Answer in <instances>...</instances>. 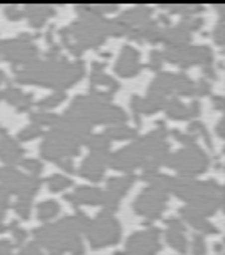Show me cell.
Wrapping results in <instances>:
<instances>
[{"label":"cell","instance_id":"obj_2","mask_svg":"<svg viewBox=\"0 0 225 255\" xmlns=\"http://www.w3.org/2000/svg\"><path fill=\"white\" fill-rule=\"evenodd\" d=\"M68 116L80 117V119L91 123H124L126 116L121 108L113 107L112 103L105 100H100L96 96H89V98H77L73 101L71 108L66 112Z\"/></svg>","mask_w":225,"mask_h":255},{"label":"cell","instance_id":"obj_19","mask_svg":"<svg viewBox=\"0 0 225 255\" xmlns=\"http://www.w3.org/2000/svg\"><path fill=\"white\" fill-rule=\"evenodd\" d=\"M163 108H165V112L169 114V117H172V119H188V117H190L188 116V108H186L179 100L165 101Z\"/></svg>","mask_w":225,"mask_h":255},{"label":"cell","instance_id":"obj_18","mask_svg":"<svg viewBox=\"0 0 225 255\" xmlns=\"http://www.w3.org/2000/svg\"><path fill=\"white\" fill-rule=\"evenodd\" d=\"M27 12H28V18H30V23L34 27H41L44 23V20L53 14V9L50 5H28Z\"/></svg>","mask_w":225,"mask_h":255},{"label":"cell","instance_id":"obj_34","mask_svg":"<svg viewBox=\"0 0 225 255\" xmlns=\"http://www.w3.org/2000/svg\"><path fill=\"white\" fill-rule=\"evenodd\" d=\"M209 91H211V85H209L206 80H201V82L195 85V94H199V96L209 94Z\"/></svg>","mask_w":225,"mask_h":255},{"label":"cell","instance_id":"obj_13","mask_svg":"<svg viewBox=\"0 0 225 255\" xmlns=\"http://www.w3.org/2000/svg\"><path fill=\"white\" fill-rule=\"evenodd\" d=\"M66 199L73 204H103L105 200V193L100 190V188L94 186H80L77 190L69 193Z\"/></svg>","mask_w":225,"mask_h":255},{"label":"cell","instance_id":"obj_30","mask_svg":"<svg viewBox=\"0 0 225 255\" xmlns=\"http://www.w3.org/2000/svg\"><path fill=\"white\" fill-rule=\"evenodd\" d=\"M41 133V129H39V126H28L27 129H23V131L18 135V138L20 140H28V138H34V136H37Z\"/></svg>","mask_w":225,"mask_h":255},{"label":"cell","instance_id":"obj_25","mask_svg":"<svg viewBox=\"0 0 225 255\" xmlns=\"http://www.w3.org/2000/svg\"><path fill=\"white\" fill-rule=\"evenodd\" d=\"M62 100H64V92H55V94H52L50 98H46L44 101H41L39 107L41 108H52V107H57V105H61Z\"/></svg>","mask_w":225,"mask_h":255},{"label":"cell","instance_id":"obj_38","mask_svg":"<svg viewBox=\"0 0 225 255\" xmlns=\"http://www.w3.org/2000/svg\"><path fill=\"white\" fill-rule=\"evenodd\" d=\"M222 128H224V121H220V124H218V133L224 135V129H222Z\"/></svg>","mask_w":225,"mask_h":255},{"label":"cell","instance_id":"obj_7","mask_svg":"<svg viewBox=\"0 0 225 255\" xmlns=\"http://www.w3.org/2000/svg\"><path fill=\"white\" fill-rule=\"evenodd\" d=\"M165 206H167V193L156 190V188L149 186L142 191L138 199L135 200L133 207L138 215H144L147 218H158L163 213Z\"/></svg>","mask_w":225,"mask_h":255},{"label":"cell","instance_id":"obj_15","mask_svg":"<svg viewBox=\"0 0 225 255\" xmlns=\"http://www.w3.org/2000/svg\"><path fill=\"white\" fill-rule=\"evenodd\" d=\"M179 213H181V216L192 225V227L199 229V231H202V232H217V229H215L213 225L206 220V216L202 215L201 211H197L195 207L186 206V207H183Z\"/></svg>","mask_w":225,"mask_h":255},{"label":"cell","instance_id":"obj_3","mask_svg":"<svg viewBox=\"0 0 225 255\" xmlns=\"http://www.w3.org/2000/svg\"><path fill=\"white\" fill-rule=\"evenodd\" d=\"M87 236L94 248L107 247V245H113L119 239L121 227H119V222L113 218L112 213L101 211L94 222L89 223Z\"/></svg>","mask_w":225,"mask_h":255},{"label":"cell","instance_id":"obj_37","mask_svg":"<svg viewBox=\"0 0 225 255\" xmlns=\"http://www.w3.org/2000/svg\"><path fill=\"white\" fill-rule=\"evenodd\" d=\"M215 107H218V108L224 107V103H222V98H215Z\"/></svg>","mask_w":225,"mask_h":255},{"label":"cell","instance_id":"obj_5","mask_svg":"<svg viewBox=\"0 0 225 255\" xmlns=\"http://www.w3.org/2000/svg\"><path fill=\"white\" fill-rule=\"evenodd\" d=\"M41 154L46 159H55V161L69 159L71 156L78 154V143L71 136L52 129L44 136V142L41 145Z\"/></svg>","mask_w":225,"mask_h":255},{"label":"cell","instance_id":"obj_21","mask_svg":"<svg viewBox=\"0 0 225 255\" xmlns=\"http://www.w3.org/2000/svg\"><path fill=\"white\" fill-rule=\"evenodd\" d=\"M87 145L93 149V152H107L110 147V140L105 135H94V136H87Z\"/></svg>","mask_w":225,"mask_h":255},{"label":"cell","instance_id":"obj_26","mask_svg":"<svg viewBox=\"0 0 225 255\" xmlns=\"http://www.w3.org/2000/svg\"><path fill=\"white\" fill-rule=\"evenodd\" d=\"M16 211L20 213L21 218H28V213H30V199L20 197L16 202Z\"/></svg>","mask_w":225,"mask_h":255},{"label":"cell","instance_id":"obj_9","mask_svg":"<svg viewBox=\"0 0 225 255\" xmlns=\"http://www.w3.org/2000/svg\"><path fill=\"white\" fill-rule=\"evenodd\" d=\"M160 250V231L158 229H145L133 234L126 245L128 255H153Z\"/></svg>","mask_w":225,"mask_h":255},{"label":"cell","instance_id":"obj_4","mask_svg":"<svg viewBox=\"0 0 225 255\" xmlns=\"http://www.w3.org/2000/svg\"><path fill=\"white\" fill-rule=\"evenodd\" d=\"M165 163L169 165V167L176 168V170H179L181 174L195 175L208 168L209 159L202 149H199L197 145H192V147L183 149V151L176 152V154L167 156Z\"/></svg>","mask_w":225,"mask_h":255},{"label":"cell","instance_id":"obj_12","mask_svg":"<svg viewBox=\"0 0 225 255\" xmlns=\"http://www.w3.org/2000/svg\"><path fill=\"white\" fill-rule=\"evenodd\" d=\"M109 163V156L107 152H93L82 163V175L84 177H89L91 181H100L103 177L105 172V165Z\"/></svg>","mask_w":225,"mask_h":255},{"label":"cell","instance_id":"obj_1","mask_svg":"<svg viewBox=\"0 0 225 255\" xmlns=\"http://www.w3.org/2000/svg\"><path fill=\"white\" fill-rule=\"evenodd\" d=\"M84 76V64L68 62L66 59L32 62L16 71V82L21 84H39L44 87H69Z\"/></svg>","mask_w":225,"mask_h":255},{"label":"cell","instance_id":"obj_11","mask_svg":"<svg viewBox=\"0 0 225 255\" xmlns=\"http://www.w3.org/2000/svg\"><path fill=\"white\" fill-rule=\"evenodd\" d=\"M140 68L142 66H140V59H138V52L133 46L126 44L122 48L121 57H119V60L115 64V71L122 76H133L140 71Z\"/></svg>","mask_w":225,"mask_h":255},{"label":"cell","instance_id":"obj_20","mask_svg":"<svg viewBox=\"0 0 225 255\" xmlns=\"http://www.w3.org/2000/svg\"><path fill=\"white\" fill-rule=\"evenodd\" d=\"M105 136L107 138H129V136H135V129H131V128L124 126V124H113L112 128H109L107 129V133H105Z\"/></svg>","mask_w":225,"mask_h":255},{"label":"cell","instance_id":"obj_22","mask_svg":"<svg viewBox=\"0 0 225 255\" xmlns=\"http://www.w3.org/2000/svg\"><path fill=\"white\" fill-rule=\"evenodd\" d=\"M37 211H39V218L41 220L53 218V216L59 213V204H57L55 200H46V202H41L39 204Z\"/></svg>","mask_w":225,"mask_h":255},{"label":"cell","instance_id":"obj_27","mask_svg":"<svg viewBox=\"0 0 225 255\" xmlns=\"http://www.w3.org/2000/svg\"><path fill=\"white\" fill-rule=\"evenodd\" d=\"M21 165H23V167L27 168V170L30 172L32 175H37L41 172V168H43L41 161H37V159H23V161H21Z\"/></svg>","mask_w":225,"mask_h":255},{"label":"cell","instance_id":"obj_14","mask_svg":"<svg viewBox=\"0 0 225 255\" xmlns=\"http://www.w3.org/2000/svg\"><path fill=\"white\" fill-rule=\"evenodd\" d=\"M169 223V231H167V239H169L170 247H174L177 252H181L185 254L186 252V238H185V227H183V223L179 222L177 218H169L167 220Z\"/></svg>","mask_w":225,"mask_h":255},{"label":"cell","instance_id":"obj_16","mask_svg":"<svg viewBox=\"0 0 225 255\" xmlns=\"http://www.w3.org/2000/svg\"><path fill=\"white\" fill-rule=\"evenodd\" d=\"M21 156H23V149L18 145L16 140L9 138V136H4L0 140V158L4 159L5 163H18Z\"/></svg>","mask_w":225,"mask_h":255},{"label":"cell","instance_id":"obj_35","mask_svg":"<svg viewBox=\"0 0 225 255\" xmlns=\"http://www.w3.org/2000/svg\"><path fill=\"white\" fill-rule=\"evenodd\" d=\"M7 14H9V18H11V20H16V18H20V16H21V11L18 7H14V5H9Z\"/></svg>","mask_w":225,"mask_h":255},{"label":"cell","instance_id":"obj_24","mask_svg":"<svg viewBox=\"0 0 225 255\" xmlns=\"http://www.w3.org/2000/svg\"><path fill=\"white\" fill-rule=\"evenodd\" d=\"M30 119L36 123V126H41V124H53L57 121V117L48 114V112H36V114L30 116Z\"/></svg>","mask_w":225,"mask_h":255},{"label":"cell","instance_id":"obj_6","mask_svg":"<svg viewBox=\"0 0 225 255\" xmlns=\"http://www.w3.org/2000/svg\"><path fill=\"white\" fill-rule=\"evenodd\" d=\"M0 52L4 53V57L7 60H14V62L20 64H32L36 62L37 55V48L32 44L30 37L21 36L18 39L5 41V43L0 44Z\"/></svg>","mask_w":225,"mask_h":255},{"label":"cell","instance_id":"obj_17","mask_svg":"<svg viewBox=\"0 0 225 255\" xmlns=\"http://www.w3.org/2000/svg\"><path fill=\"white\" fill-rule=\"evenodd\" d=\"M2 98H5L9 103L14 105L18 110H27V108L32 105V98L28 94H25V92H21L20 89H16V87H9V89H5V91H2Z\"/></svg>","mask_w":225,"mask_h":255},{"label":"cell","instance_id":"obj_31","mask_svg":"<svg viewBox=\"0 0 225 255\" xmlns=\"http://www.w3.org/2000/svg\"><path fill=\"white\" fill-rule=\"evenodd\" d=\"M174 136H177V140L179 142H183L185 145H188V147H192V145H197L195 143V135H183V133H179V131H174Z\"/></svg>","mask_w":225,"mask_h":255},{"label":"cell","instance_id":"obj_10","mask_svg":"<svg viewBox=\"0 0 225 255\" xmlns=\"http://www.w3.org/2000/svg\"><path fill=\"white\" fill-rule=\"evenodd\" d=\"M135 181L133 175H124V177H113V179L109 181V188L105 191V200H103V206H105V211L113 213L119 206V200L121 197L124 195L128 188L131 186V183Z\"/></svg>","mask_w":225,"mask_h":255},{"label":"cell","instance_id":"obj_33","mask_svg":"<svg viewBox=\"0 0 225 255\" xmlns=\"http://www.w3.org/2000/svg\"><path fill=\"white\" fill-rule=\"evenodd\" d=\"M161 53L160 52H153L151 53V62H149V68L154 69V71H160L161 68Z\"/></svg>","mask_w":225,"mask_h":255},{"label":"cell","instance_id":"obj_29","mask_svg":"<svg viewBox=\"0 0 225 255\" xmlns=\"http://www.w3.org/2000/svg\"><path fill=\"white\" fill-rule=\"evenodd\" d=\"M193 255H206V245L202 236H195L193 238Z\"/></svg>","mask_w":225,"mask_h":255},{"label":"cell","instance_id":"obj_36","mask_svg":"<svg viewBox=\"0 0 225 255\" xmlns=\"http://www.w3.org/2000/svg\"><path fill=\"white\" fill-rule=\"evenodd\" d=\"M218 36V44H222L224 43V25H220V27H218V30L215 32V37Z\"/></svg>","mask_w":225,"mask_h":255},{"label":"cell","instance_id":"obj_23","mask_svg":"<svg viewBox=\"0 0 225 255\" xmlns=\"http://www.w3.org/2000/svg\"><path fill=\"white\" fill-rule=\"evenodd\" d=\"M48 186L52 191L66 190L68 186H71V179H69V177H64V175H61V174H55L48 179Z\"/></svg>","mask_w":225,"mask_h":255},{"label":"cell","instance_id":"obj_28","mask_svg":"<svg viewBox=\"0 0 225 255\" xmlns=\"http://www.w3.org/2000/svg\"><path fill=\"white\" fill-rule=\"evenodd\" d=\"M7 206H9V193H7V190H5V188L0 186V220L4 218Z\"/></svg>","mask_w":225,"mask_h":255},{"label":"cell","instance_id":"obj_8","mask_svg":"<svg viewBox=\"0 0 225 255\" xmlns=\"http://www.w3.org/2000/svg\"><path fill=\"white\" fill-rule=\"evenodd\" d=\"M161 55L167 57L169 62L179 64L181 68L192 66V64H209L213 60V53L208 46H185L179 50H167Z\"/></svg>","mask_w":225,"mask_h":255},{"label":"cell","instance_id":"obj_32","mask_svg":"<svg viewBox=\"0 0 225 255\" xmlns=\"http://www.w3.org/2000/svg\"><path fill=\"white\" fill-rule=\"evenodd\" d=\"M18 255H43V252L39 250V245L37 243H30V245H27Z\"/></svg>","mask_w":225,"mask_h":255}]
</instances>
